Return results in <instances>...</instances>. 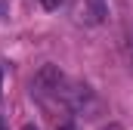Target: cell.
Returning <instances> with one entry per match:
<instances>
[{
    "instance_id": "cell-1",
    "label": "cell",
    "mask_w": 133,
    "mask_h": 130,
    "mask_svg": "<svg viewBox=\"0 0 133 130\" xmlns=\"http://www.w3.org/2000/svg\"><path fill=\"white\" fill-rule=\"evenodd\" d=\"M108 16V3L105 0H71V19L77 25H87V28H96L105 22Z\"/></svg>"
},
{
    "instance_id": "cell-2",
    "label": "cell",
    "mask_w": 133,
    "mask_h": 130,
    "mask_svg": "<svg viewBox=\"0 0 133 130\" xmlns=\"http://www.w3.org/2000/svg\"><path fill=\"white\" fill-rule=\"evenodd\" d=\"M62 84H65V74L59 71V65L46 62L37 68V74H34V93L37 96H46V93H62Z\"/></svg>"
},
{
    "instance_id": "cell-3",
    "label": "cell",
    "mask_w": 133,
    "mask_h": 130,
    "mask_svg": "<svg viewBox=\"0 0 133 130\" xmlns=\"http://www.w3.org/2000/svg\"><path fill=\"white\" fill-rule=\"evenodd\" d=\"M62 3H65V0H40V6H43V9H59Z\"/></svg>"
},
{
    "instance_id": "cell-4",
    "label": "cell",
    "mask_w": 133,
    "mask_h": 130,
    "mask_svg": "<svg viewBox=\"0 0 133 130\" xmlns=\"http://www.w3.org/2000/svg\"><path fill=\"white\" fill-rule=\"evenodd\" d=\"M56 130H77V127H74V124H59Z\"/></svg>"
},
{
    "instance_id": "cell-5",
    "label": "cell",
    "mask_w": 133,
    "mask_h": 130,
    "mask_svg": "<svg viewBox=\"0 0 133 130\" xmlns=\"http://www.w3.org/2000/svg\"><path fill=\"white\" fill-rule=\"evenodd\" d=\"M22 130H37V127H34V124H22Z\"/></svg>"
},
{
    "instance_id": "cell-6",
    "label": "cell",
    "mask_w": 133,
    "mask_h": 130,
    "mask_svg": "<svg viewBox=\"0 0 133 130\" xmlns=\"http://www.w3.org/2000/svg\"><path fill=\"white\" fill-rule=\"evenodd\" d=\"M0 90H3V71H0Z\"/></svg>"
}]
</instances>
